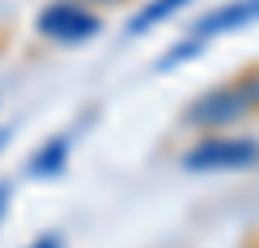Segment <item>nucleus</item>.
I'll use <instances>...</instances> for the list:
<instances>
[{"label": "nucleus", "mask_w": 259, "mask_h": 248, "mask_svg": "<svg viewBox=\"0 0 259 248\" xmlns=\"http://www.w3.org/2000/svg\"><path fill=\"white\" fill-rule=\"evenodd\" d=\"M251 113H259V66H248L236 78L194 97L182 109V124L186 128H228Z\"/></svg>", "instance_id": "1"}, {"label": "nucleus", "mask_w": 259, "mask_h": 248, "mask_svg": "<svg viewBox=\"0 0 259 248\" xmlns=\"http://www.w3.org/2000/svg\"><path fill=\"white\" fill-rule=\"evenodd\" d=\"M39 31L54 43H85L101 31V20L77 0H54L39 12Z\"/></svg>", "instance_id": "2"}, {"label": "nucleus", "mask_w": 259, "mask_h": 248, "mask_svg": "<svg viewBox=\"0 0 259 248\" xmlns=\"http://www.w3.org/2000/svg\"><path fill=\"white\" fill-rule=\"evenodd\" d=\"M255 163H259V140H244V136L205 140L186 155L190 171H244V167H255Z\"/></svg>", "instance_id": "3"}, {"label": "nucleus", "mask_w": 259, "mask_h": 248, "mask_svg": "<svg viewBox=\"0 0 259 248\" xmlns=\"http://www.w3.org/2000/svg\"><path fill=\"white\" fill-rule=\"evenodd\" d=\"M248 23H259V0H228L221 8L205 12L201 20L190 27V43H205V39H217V35H228V31H240Z\"/></svg>", "instance_id": "4"}, {"label": "nucleus", "mask_w": 259, "mask_h": 248, "mask_svg": "<svg viewBox=\"0 0 259 248\" xmlns=\"http://www.w3.org/2000/svg\"><path fill=\"white\" fill-rule=\"evenodd\" d=\"M190 0H147L136 16L128 20V35H143V31H151L155 23H162L166 16H174V12H182Z\"/></svg>", "instance_id": "5"}, {"label": "nucleus", "mask_w": 259, "mask_h": 248, "mask_svg": "<svg viewBox=\"0 0 259 248\" xmlns=\"http://www.w3.org/2000/svg\"><path fill=\"white\" fill-rule=\"evenodd\" d=\"M66 151H70V136H54V140H47L43 148L35 151V159H31V167L27 171L31 174H39V179H51V174H58L66 167Z\"/></svg>", "instance_id": "6"}, {"label": "nucleus", "mask_w": 259, "mask_h": 248, "mask_svg": "<svg viewBox=\"0 0 259 248\" xmlns=\"http://www.w3.org/2000/svg\"><path fill=\"white\" fill-rule=\"evenodd\" d=\"M8 198H12V186L0 183V221H4V209H8Z\"/></svg>", "instance_id": "7"}, {"label": "nucleus", "mask_w": 259, "mask_h": 248, "mask_svg": "<svg viewBox=\"0 0 259 248\" xmlns=\"http://www.w3.org/2000/svg\"><path fill=\"white\" fill-rule=\"evenodd\" d=\"M4 144H8V128H0V148H4Z\"/></svg>", "instance_id": "8"}, {"label": "nucleus", "mask_w": 259, "mask_h": 248, "mask_svg": "<svg viewBox=\"0 0 259 248\" xmlns=\"http://www.w3.org/2000/svg\"><path fill=\"white\" fill-rule=\"evenodd\" d=\"M97 4H108V0H97Z\"/></svg>", "instance_id": "9"}]
</instances>
